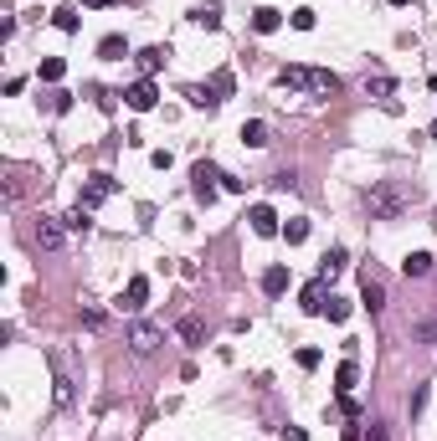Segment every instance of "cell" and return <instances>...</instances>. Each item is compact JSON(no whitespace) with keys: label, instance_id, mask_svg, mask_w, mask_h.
Returning a JSON list of instances; mask_svg holds the SVG:
<instances>
[{"label":"cell","instance_id":"11","mask_svg":"<svg viewBox=\"0 0 437 441\" xmlns=\"http://www.w3.org/2000/svg\"><path fill=\"white\" fill-rule=\"evenodd\" d=\"M252 231L257 236H283V226H278V216H273V205H252Z\"/></svg>","mask_w":437,"mask_h":441},{"label":"cell","instance_id":"15","mask_svg":"<svg viewBox=\"0 0 437 441\" xmlns=\"http://www.w3.org/2000/svg\"><path fill=\"white\" fill-rule=\"evenodd\" d=\"M355 380H360V369H355V359H345L334 369V395H355Z\"/></svg>","mask_w":437,"mask_h":441},{"label":"cell","instance_id":"13","mask_svg":"<svg viewBox=\"0 0 437 441\" xmlns=\"http://www.w3.org/2000/svg\"><path fill=\"white\" fill-rule=\"evenodd\" d=\"M165 57H170L165 46H144V52H134V62H139V72H144V77H155L159 67H165Z\"/></svg>","mask_w":437,"mask_h":441},{"label":"cell","instance_id":"1","mask_svg":"<svg viewBox=\"0 0 437 441\" xmlns=\"http://www.w3.org/2000/svg\"><path fill=\"white\" fill-rule=\"evenodd\" d=\"M278 83L283 88H294V93H314V97H334L339 93V77L325 72V67H278Z\"/></svg>","mask_w":437,"mask_h":441},{"label":"cell","instance_id":"38","mask_svg":"<svg viewBox=\"0 0 437 441\" xmlns=\"http://www.w3.org/2000/svg\"><path fill=\"white\" fill-rule=\"evenodd\" d=\"M432 139H437V123H432Z\"/></svg>","mask_w":437,"mask_h":441},{"label":"cell","instance_id":"33","mask_svg":"<svg viewBox=\"0 0 437 441\" xmlns=\"http://www.w3.org/2000/svg\"><path fill=\"white\" fill-rule=\"evenodd\" d=\"M319 359H325L319 349H299V365H304V369H319Z\"/></svg>","mask_w":437,"mask_h":441},{"label":"cell","instance_id":"25","mask_svg":"<svg viewBox=\"0 0 437 441\" xmlns=\"http://www.w3.org/2000/svg\"><path fill=\"white\" fill-rule=\"evenodd\" d=\"M175 334H181L185 344H201V334H206V329H201V318H181V323H175Z\"/></svg>","mask_w":437,"mask_h":441},{"label":"cell","instance_id":"14","mask_svg":"<svg viewBox=\"0 0 437 441\" xmlns=\"http://www.w3.org/2000/svg\"><path fill=\"white\" fill-rule=\"evenodd\" d=\"M263 292H268V298H283V292H288V267L283 262L263 272Z\"/></svg>","mask_w":437,"mask_h":441},{"label":"cell","instance_id":"30","mask_svg":"<svg viewBox=\"0 0 437 441\" xmlns=\"http://www.w3.org/2000/svg\"><path fill=\"white\" fill-rule=\"evenodd\" d=\"M294 185H299L294 170H278V175H273V190H294Z\"/></svg>","mask_w":437,"mask_h":441},{"label":"cell","instance_id":"12","mask_svg":"<svg viewBox=\"0 0 437 441\" xmlns=\"http://www.w3.org/2000/svg\"><path fill=\"white\" fill-rule=\"evenodd\" d=\"M401 272H407V277H432V272H437V257H432V252H407Z\"/></svg>","mask_w":437,"mask_h":441},{"label":"cell","instance_id":"19","mask_svg":"<svg viewBox=\"0 0 437 441\" xmlns=\"http://www.w3.org/2000/svg\"><path fill=\"white\" fill-rule=\"evenodd\" d=\"M206 93H211V103H226V97H232V72H211V88H206Z\"/></svg>","mask_w":437,"mask_h":441},{"label":"cell","instance_id":"9","mask_svg":"<svg viewBox=\"0 0 437 441\" xmlns=\"http://www.w3.org/2000/svg\"><path fill=\"white\" fill-rule=\"evenodd\" d=\"M144 298H150V277H129V287H124V298H119V313H139Z\"/></svg>","mask_w":437,"mask_h":441},{"label":"cell","instance_id":"16","mask_svg":"<svg viewBox=\"0 0 437 441\" xmlns=\"http://www.w3.org/2000/svg\"><path fill=\"white\" fill-rule=\"evenodd\" d=\"M62 226H67L72 236H88V231H93V216H88V205H72L67 216H62Z\"/></svg>","mask_w":437,"mask_h":441},{"label":"cell","instance_id":"20","mask_svg":"<svg viewBox=\"0 0 437 441\" xmlns=\"http://www.w3.org/2000/svg\"><path fill=\"white\" fill-rule=\"evenodd\" d=\"M98 57H103V62L129 57V41H124V36H103V41H98Z\"/></svg>","mask_w":437,"mask_h":441},{"label":"cell","instance_id":"23","mask_svg":"<svg viewBox=\"0 0 437 441\" xmlns=\"http://www.w3.org/2000/svg\"><path fill=\"white\" fill-rule=\"evenodd\" d=\"M283 241H288V247L309 241V216H294V221H288V226H283Z\"/></svg>","mask_w":437,"mask_h":441},{"label":"cell","instance_id":"29","mask_svg":"<svg viewBox=\"0 0 437 441\" xmlns=\"http://www.w3.org/2000/svg\"><path fill=\"white\" fill-rule=\"evenodd\" d=\"M46 108H52V113H67V108H72V93H62V88H57L52 97H46Z\"/></svg>","mask_w":437,"mask_h":441},{"label":"cell","instance_id":"24","mask_svg":"<svg viewBox=\"0 0 437 441\" xmlns=\"http://www.w3.org/2000/svg\"><path fill=\"white\" fill-rule=\"evenodd\" d=\"M365 93H370V97H391V93H396V77H386V72L365 77Z\"/></svg>","mask_w":437,"mask_h":441},{"label":"cell","instance_id":"5","mask_svg":"<svg viewBox=\"0 0 437 441\" xmlns=\"http://www.w3.org/2000/svg\"><path fill=\"white\" fill-rule=\"evenodd\" d=\"M360 308H365V313H381V308H386V277L381 272L360 277Z\"/></svg>","mask_w":437,"mask_h":441},{"label":"cell","instance_id":"26","mask_svg":"<svg viewBox=\"0 0 437 441\" xmlns=\"http://www.w3.org/2000/svg\"><path fill=\"white\" fill-rule=\"evenodd\" d=\"M196 26H206V31H216V26H221V6H216V0L196 11Z\"/></svg>","mask_w":437,"mask_h":441},{"label":"cell","instance_id":"8","mask_svg":"<svg viewBox=\"0 0 437 441\" xmlns=\"http://www.w3.org/2000/svg\"><path fill=\"white\" fill-rule=\"evenodd\" d=\"M325 283H330V277H314V283H304V292H299V308H304V313H314V318H325Z\"/></svg>","mask_w":437,"mask_h":441},{"label":"cell","instance_id":"6","mask_svg":"<svg viewBox=\"0 0 437 441\" xmlns=\"http://www.w3.org/2000/svg\"><path fill=\"white\" fill-rule=\"evenodd\" d=\"M113 190H119V179H113V175H88V185H83V201H77V205H88V210H93V205H103Z\"/></svg>","mask_w":437,"mask_h":441},{"label":"cell","instance_id":"10","mask_svg":"<svg viewBox=\"0 0 437 441\" xmlns=\"http://www.w3.org/2000/svg\"><path fill=\"white\" fill-rule=\"evenodd\" d=\"M129 349L134 354H155L159 349V329L155 323H134V329H129Z\"/></svg>","mask_w":437,"mask_h":441},{"label":"cell","instance_id":"2","mask_svg":"<svg viewBox=\"0 0 437 441\" xmlns=\"http://www.w3.org/2000/svg\"><path fill=\"white\" fill-rule=\"evenodd\" d=\"M407 205H412V195L401 190V185H386V179H381V185H370V190H365V210H370V221H396Z\"/></svg>","mask_w":437,"mask_h":441},{"label":"cell","instance_id":"34","mask_svg":"<svg viewBox=\"0 0 437 441\" xmlns=\"http://www.w3.org/2000/svg\"><path fill=\"white\" fill-rule=\"evenodd\" d=\"M360 441H391V431H386V426H381V421H370V431H365Z\"/></svg>","mask_w":437,"mask_h":441},{"label":"cell","instance_id":"37","mask_svg":"<svg viewBox=\"0 0 437 441\" xmlns=\"http://www.w3.org/2000/svg\"><path fill=\"white\" fill-rule=\"evenodd\" d=\"M386 6H407V0H386Z\"/></svg>","mask_w":437,"mask_h":441},{"label":"cell","instance_id":"28","mask_svg":"<svg viewBox=\"0 0 437 441\" xmlns=\"http://www.w3.org/2000/svg\"><path fill=\"white\" fill-rule=\"evenodd\" d=\"M325 318H330V323H345V318H350V303H345V298H330V303H325Z\"/></svg>","mask_w":437,"mask_h":441},{"label":"cell","instance_id":"27","mask_svg":"<svg viewBox=\"0 0 437 441\" xmlns=\"http://www.w3.org/2000/svg\"><path fill=\"white\" fill-rule=\"evenodd\" d=\"M52 21H57V31H67V36H72V31H77V11L62 6V11H52Z\"/></svg>","mask_w":437,"mask_h":441},{"label":"cell","instance_id":"22","mask_svg":"<svg viewBox=\"0 0 437 441\" xmlns=\"http://www.w3.org/2000/svg\"><path fill=\"white\" fill-rule=\"evenodd\" d=\"M242 144H247V149H263V144H268V123H242Z\"/></svg>","mask_w":437,"mask_h":441},{"label":"cell","instance_id":"18","mask_svg":"<svg viewBox=\"0 0 437 441\" xmlns=\"http://www.w3.org/2000/svg\"><path fill=\"white\" fill-rule=\"evenodd\" d=\"M252 26H257V31H263V36H273V31H278V26H283V15H278V11H273V6H257V11H252Z\"/></svg>","mask_w":437,"mask_h":441},{"label":"cell","instance_id":"3","mask_svg":"<svg viewBox=\"0 0 437 441\" xmlns=\"http://www.w3.org/2000/svg\"><path fill=\"white\" fill-rule=\"evenodd\" d=\"M216 179H221V170H216V165H206V159H201V165L190 170V190H196V201H206V205L216 201Z\"/></svg>","mask_w":437,"mask_h":441},{"label":"cell","instance_id":"31","mask_svg":"<svg viewBox=\"0 0 437 441\" xmlns=\"http://www.w3.org/2000/svg\"><path fill=\"white\" fill-rule=\"evenodd\" d=\"M339 411H345V421H360V400H355V395H339Z\"/></svg>","mask_w":437,"mask_h":441},{"label":"cell","instance_id":"4","mask_svg":"<svg viewBox=\"0 0 437 441\" xmlns=\"http://www.w3.org/2000/svg\"><path fill=\"white\" fill-rule=\"evenodd\" d=\"M124 103L134 108V113H150V108L159 103V88L150 83V77H139V83H129V88H124Z\"/></svg>","mask_w":437,"mask_h":441},{"label":"cell","instance_id":"35","mask_svg":"<svg viewBox=\"0 0 437 441\" xmlns=\"http://www.w3.org/2000/svg\"><path fill=\"white\" fill-rule=\"evenodd\" d=\"M278 441H309V431H299V426H294V431H283Z\"/></svg>","mask_w":437,"mask_h":441},{"label":"cell","instance_id":"7","mask_svg":"<svg viewBox=\"0 0 437 441\" xmlns=\"http://www.w3.org/2000/svg\"><path fill=\"white\" fill-rule=\"evenodd\" d=\"M62 241H67V226H62L57 216H41V221H37V247H41V252H57Z\"/></svg>","mask_w":437,"mask_h":441},{"label":"cell","instance_id":"17","mask_svg":"<svg viewBox=\"0 0 437 441\" xmlns=\"http://www.w3.org/2000/svg\"><path fill=\"white\" fill-rule=\"evenodd\" d=\"M345 267H350V252H345V247H330V252H325V267H319V277H339Z\"/></svg>","mask_w":437,"mask_h":441},{"label":"cell","instance_id":"21","mask_svg":"<svg viewBox=\"0 0 437 441\" xmlns=\"http://www.w3.org/2000/svg\"><path fill=\"white\" fill-rule=\"evenodd\" d=\"M37 77H41V83H62V77H67V62H62V57H46L41 67H37Z\"/></svg>","mask_w":437,"mask_h":441},{"label":"cell","instance_id":"32","mask_svg":"<svg viewBox=\"0 0 437 441\" xmlns=\"http://www.w3.org/2000/svg\"><path fill=\"white\" fill-rule=\"evenodd\" d=\"M288 21H294V31H314V11H294Z\"/></svg>","mask_w":437,"mask_h":441},{"label":"cell","instance_id":"36","mask_svg":"<svg viewBox=\"0 0 437 441\" xmlns=\"http://www.w3.org/2000/svg\"><path fill=\"white\" fill-rule=\"evenodd\" d=\"M83 6H93V11H108V6H119V0H83Z\"/></svg>","mask_w":437,"mask_h":441}]
</instances>
